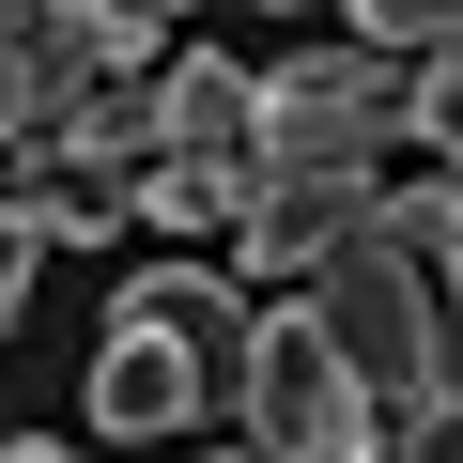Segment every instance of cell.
Segmentation results:
<instances>
[{"label":"cell","instance_id":"1","mask_svg":"<svg viewBox=\"0 0 463 463\" xmlns=\"http://www.w3.org/2000/svg\"><path fill=\"white\" fill-rule=\"evenodd\" d=\"M309 325H325V355L355 371L371 432L402 448V432L432 417V294H417V263H402V248H340V263L309 279Z\"/></svg>","mask_w":463,"mask_h":463},{"label":"cell","instance_id":"2","mask_svg":"<svg viewBox=\"0 0 463 463\" xmlns=\"http://www.w3.org/2000/svg\"><path fill=\"white\" fill-rule=\"evenodd\" d=\"M417 124V78L371 62V47H309V62H263V185L294 170H371V139Z\"/></svg>","mask_w":463,"mask_h":463},{"label":"cell","instance_id":"3","mask_svg":"<svg viewBox=\"0 0 463 463\" xmlns=\"http://www.w3.org/2000/svg\"><path fill=\"white\" fill-rule=\"evenodd\" d=\"M248 448H279V463H371V402H355V371L325 355V325L309 309H263L248 325Z\"/></svg>","mask_w":463,"mask_h":463},{"label":"cell","instance_id":"4","mask_svg":"<svg viewBox=\"0 0 463 463\" xmlns=\"http://www.w3.org/2000/svg\"><path fill=\"white\" fill-rule=\"evenodd\" d=\"M371 170H294V185H248V216H232V263L248 279H325L340 248H371Z\"/></svg>","mask_w":463,"mask_h":463},{"label":"cell","instance_id":"5","mask_svg":"<svg viewBox=\"0 0 463 463\" xmlns=\"http://www.w3.org/2000/svg\"><path fill=\"white\" fill-rule=\"evenodd\" d=\"M0 216L32 232V248H109V216H139V185L78 139H32V155H0Z\"/></svg>","mask_w":463,"mask_h":463},{"label":"cell","instance_id":"6","mask_svg":"<svg viewBox=\"0 0 463 463\" xmlns=\"http://www.w3.org/2000/svg\"><path fill=\"white\" fill-rule=\"evenodd\" d=\"M155 109H170V155H185V170H248V185H263V78H232V47L170 62Z\"/></svg>","mask_w":463,"mask_h":463},{"label":"cell","instance_id":"7","mask_svg":"<svg viewBox=\"0 0 463 463\" xmlns=\"http://www.w3.org/2000/svg\"><path fill=\"white\" fill-rule=\"evenodd\" d=\"M109 325H155L170 355H201V386H248V309H232V279H201V263H139Z\"/></svg>","mask_w":463,"mask_h":463},{"label":"cell","instance_id":"8","mask_svg":"<svg viewBox=\"0 0 463 463\" xmlns=\"http://www.w3.org/2000/svg\"><path fill=\"white\" fill-rule=\"evenodd\" d=\"M216 386H201V355H170L155 325H109L93 340V432H185Z\"/></svg>","mask_w":463,"mask_h":463},{"label":"cell","instance_id":"9","mask_svg":"<svg viewBox=\"0 0 463 463\" xmlns=\"http://www.w3.org/2000/svg\"><path fill=\"white\" fill-rule=\"evenodd\" d=\"M78 109H93V93H78L62 62H47V32H32V16H0V155H32V139H62Z\"/></svg>","mask_w":463,"mask_h":463},{"label":"cell","instance_id":"10","mask_svg":"<svg viewBox=\"0 0 463 463\" xmlns=\"http://www.w3.org/2000/svg\"><path fill=\"white\" fill-rule=\"evenodd\" d=\"M139 216H155V232H232V216H248V170H185V155H155V170H139Z\"/></svg>","mask_w":463,"mask_h":463},{"label":"cell","instance_id":"11","mask_svg":"<svg viewBox=\"0 0 463 463\" xmlns=\"http://www.w3.org/2000/svg\"><path fill=\"white\" fill-rule=\"evenodd\" d=\"M371 248L448 263V248H463V185H386V201H371Z\"/></svg>","mask_w":463,"mask_h":463},{"label":"cell","instance_id":"12","mask_svg":"<svg viewBox=\"0 0 463 463\" xmlns=\"http://www.w3.org/2000/svg\"><path fill=\"white\" fill-rule=\"evenodd\" d=\"M417 139H432L448 185H463V62H417Z\"/></svg>","mask_w":463,"mask_h":463},{"label":"cell","instance_id":"13","mask_svg":"<svg viewBox=\"0 0 463 463\" xmlns=\"http://www.w3.org/2000/svg\"><path fill=\"white\" fill-rule=\"evenodd\" d=\"M386 463H463V402H432V417H417V432H402Z\"/></svg>","mask_w":463,"mask_h":463},{"label":"cell","instance_id":"14","mask_svg":"<svg viewBox=\"0 0 463 463\" xmlns=\"http://www.w3.org/2000/svg\"><path fill=\"white\" fill-rule=\"evenodd\" d=\"M16 294H32V232L0 216V340H16Z\"/></svg>","mask_w":463,"mask_h":463},{"label":"cell","instance_id":"15","mask_svg":"<svg viewBox=\"0 0 463 463\" xmlns=\"http://www.w3.org/2000/svg\"><path fill=\"white\" fill-rule=\"evenodd\" d=\"M432 402H463V325L432 309Z\"/></svg>","mask_w":463,"mask_h":463},{"label":"cell","instance_id":"16","mask_svg":"<svg viewBox=\"0 0 463 463\" xmlns=\"http://www.w3.org/2000/svg\"><path fill=\"white\" fill-rule=\"evenodd\" d=\"M0 463H78V448H32V432H16V448H0Z\"/></svg>","mask_w":463,"mask_h":463},{"label":"cell","instance_id":"17","mask_svg":"<svg viewBox=\"0 0 463 463\" xmlns=\"http://www.w3.org/2000/svg\"><path fill=\"white\" fill-rule=\"evenodd\" d=\"M448 325H463V248H448Z\"/></svg>","mask_w":463,"mask_h":463},{"label":"cell","instance_id":"18","mask_svg":"<svg viewBox=\"0 0 463 463\" xmlns=\"http://www.w3.org/2000/svg\"><path fill=\"white\" fill-rule=\"evenodd\" d=\"M216 463H279V448H216Z\"/></svg>","mask_w":463,"mask_h":463}]
</instances>
